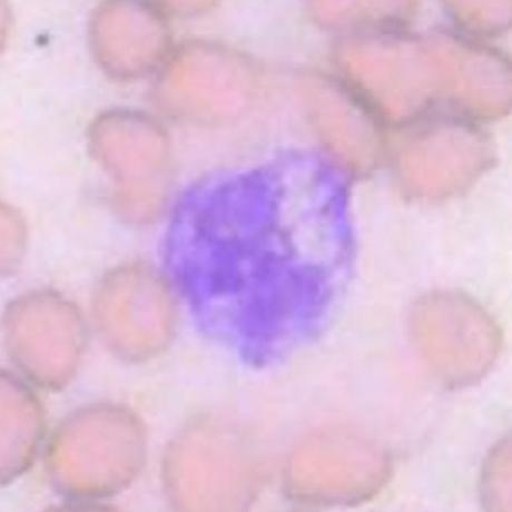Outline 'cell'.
<instances>
[{"instance_id":"7a4b0ae2","label":"cell","mask_w":512,"mask_h":512,"mask_svg":"<svg viewBox=\"0 0 512 512\" xmlns=\"http://www.w3.org/2000/svg\"><path fill=\"white\" fill-rule=\"evenodd\" d=\"M164 472L174 506L192 511L248 506L259 480L249 440L231 423L212 419L175 439Z\"/></svg>"},{"instance_id":"8fae6325","label":"cell","mask_w":512,"mask_h":512,"mask_svg":"<svg viewBox=\"0 0 512 512\" xmlns=\"http://www.w3.org/2000/svg\"><path fill=\"white\" fill-rule=\"evenodd\" d=\"M24 228L17 214L11 209L3 211V253L2 267L6 272L11 271L21 256L24 239Z\"/></svg>"},{"instance_id":"52a82bcc","label":"cell","mask_w":512,"mask_h":512,"mask_svg":"<svg viewBox=\"0 0 512 512\" xmlns=\"http://www.w3.org/2000/svg\"><path fill=\"white\" fill-rule=\"evenodd\" d=\"M426 123L411 131L399 154L403 186L429 198L454 195L486 169L489 147L465 122L437 117Z\"/></svg>"},{"instance_id":"9c48e42d","label":"cell","mask_w":512,"mask_h":512,"mask_svg":"<svg viewBox=\"0 0 512 512\" xmlns=\"http://www.w3.org/2000/svg\"><path fill=\"white\" fill-rule=\"evenodd\" d=\"M38 403L22 383L2 376V481L9 482L31 464L42 436Z\"/></svg>"},{"instance_id":"30bf717a","label":"cell","mask_w":512,"mask_h":512,"mask_svg":"<svg viewBox=\"0 0 512 512\" xmlns=\"http://www.w3.org/2000/svg\"><path fill=\"white\" fill-rule=\"evenodd\" d=\"M482 502L490 511H511V441L498 443L487 458L481 478Z\"/></svg>"},{"instance_id":"ba28073f","label":"cell","mask_w":512,"mask_h":512,"mask_svg":"<svg viewBox=\"0 0 512 512\" xmlns=\"http://www.w3.org/2000/svg\"><path fill=\"white\" fill-rule=\"evenodd\" d=\"M128 121L117 115H107L92 131L93 152L97 160L117 182L116 203L126 213L134 195H141L146 176L161 171L163 151L155 140L142 139Z\"/></svg>"},{"instance_id":"8992f818","label":"cell","mask_w":512,"mask_h":512,"mask_svg":"<svg viewBox=\"0 0 512 512\" xmlns=\"http://www.w3.org/2000/svg\"><path fill=\"white\" fill-rule=\"evenodd\" d=\"M4 327L8 351L29 378L53 389L73 378L85 330L72 303L51 292L24 295L8 308Z\"/></svg>"},{"instance_id":"5b68a950","label":"cell","mask_w":512,"mask_h":512,"mask_svg":"<svg viewBox=\"0 0 512 512\" xmlns=\"http://www.w3.org/2000/svg\"><path fill=\"white\" fill-rule=\"evenodd\" d=\"M389 458L372 442L343 430L305 439L289 462L290 495L309 504L351 505L370 498L389 478Z\"/></svg>"},{"instance_id":"3957f363","label":"cell","mask_w":512,"mask_h":512,"mask_svg":"<svg viewBox=\"0 0 512 512\" xmlns=\"http://www.w3.org/2000/svg\"><path fill=\"white\" fill-rule=\"evenodd\" d=\"M410 334L419 356L449 388L469 387L484 378L501 344L498 327L484 309L452 292L420 300L411 311Z\"/></svg>"},{"instance_id":"277c9868","label":"cell","mask_w":512,"mask_h":512,"mask_svg":"<svg viewBox=\"0 0 512 512\" xmlns=\"http://www.w3.org/2000/svg\"><path fill=\"white\" fill-rule=\"evenodd\" d=\"M94 312L106 346L125 360L155 357L169 346L175 331L171 290L159 274L143 265L108 274L97 289Z\"/></svg>"},{"instance_id":"6da1fadb","label":"cell","mask_w":512,"mask_h":512,"mask_svg":"<svg viewBox=\"0 0 512 512\" xmlns=\"http://www.w3.org/2000/svg\"><path fill=\"white\" fill-rule=\"evenodd\" d=\"M145 454V433L132 412L95 406L76 412L57 430L47 464L65 494L104 497L131 484Z\"/></svg>"}]
</instances>
